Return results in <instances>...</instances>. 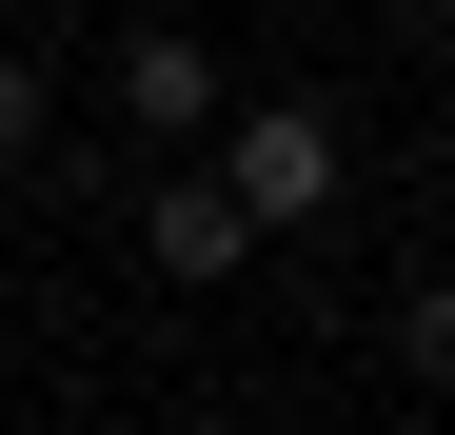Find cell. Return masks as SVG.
<instances>
[{"label": "cell", "instance_id": "3", "mask_svg": "<svg viewBox=\"0 0 455 435\" xmlns=\"http://www.w3.org/2000/svg\"><path fill=\"white\" fill-rule=\"evenodd\" d=\"M139 257H159V277H179V297H218V277H238L258 238H238V198H218V178L179 159V178H139Z\"/></svg>", "mask_w": 455, "mask_h": 435}, {"label": "cell", "instance_id": "1", "mask_svg": "<svg viewBox=\"0 0 455 435\" xmlns=\"http://www.w3.org/2000/svg\"><path fill=\"white\" fill-rule=\"evenodd\" d=\"M198 178L238 198V238H317V218L356 198V138H337V99H238L198 138Z\"/></svg>", "mask_w": 455, "mask_h": 435}, {"label": "cell", "instance_id": "2", "mask_svg": "<svg viewBox=\"0 0 455 435\" xmlns=\"http://www.w3.org/2000/svg\"><path fill=\"white\" fill-rule=\"evenodd\" d=\"M100 80H119V119H139V159H159V178L198 159L218 119H238V80H218V40H179V20H139V40L100 59Z\"/></svg>", "mask_w": 455, "mask_h": 435}, {"label": "cell", "instance_id": "4", "mask_svg": "<svg viewBox=\"0 0 455 435\" xmlns=\"http://www.w3.org/2000/svg\"><path fill=\"white\" fill-rule=\"evenodd\" d=\"M396 376H416V396H455V277H416V297H396Z\"/></svg>", "mask_w": 455, "mask_h": 435}, {"label": "cell", "instance_id": "5", "mask_svg": "<svg viewBox=\"0 0 455 435\" xmlns=\"http://www.w3.org/2000/svg\"><path fill=\"white\" fill-rule=\"evenodd\" d=\"M40 119H60V80H40L20 40H0V159H40Z\"/></svg>", "mask_w": 455, "mask_h": 435}]
</instances>
